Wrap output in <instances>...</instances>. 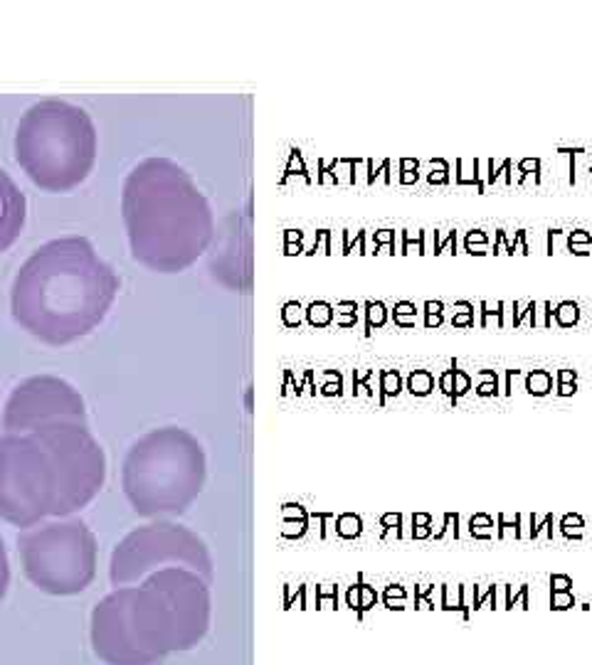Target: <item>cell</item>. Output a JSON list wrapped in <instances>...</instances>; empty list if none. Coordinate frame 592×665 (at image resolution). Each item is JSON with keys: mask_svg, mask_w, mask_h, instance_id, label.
I'll use <instances>...</instances> for the list:
<instances>
[{"mask_svg": "<svg viewBox=\"0 0 592 665\" xmlns=\"http://www.w3.org/2000/svg\"><path fill=\"white\" fill-rule=\"evenodd\" d=\"M119 276L87 237L40 244L17 269L10 288L15 323L48 345H69L106 318Z\"/></svg>", "mask_w": 592, "mask_h": 665, "instance_id": "6da1fadb", "label": "cell"}, {"mask_svg": "<svg viewBox=\"0 0 592 665\" xmlns=\"http://www.w3.org/2000/svg\"><path fill=\"white\" fill-rule=\"evenodd\" d=\"M129 247L138 264L178 274L208 251L215 232L212 210L183 166L171 158H143L121 190Z\"/></svg>", "mask_w": 592, "mask_h": 665, "instance_id": "7a4b0ae2", "label": "cell"}, {"mask_svg": "<svg viewBox=\"0 0 592 665\" xmlns=\"http://www.w3.org/2000/svg\"><path fill=\"white\" fill-rule=\"evenodd\" d=\"M205 606L203 582L183 567H166L143 587H124L96 604L92 643L109 665H158L171 650L188 648V629Z\"/></svg>", "mask_w": 592, "mask_h": 665, "instance_id": "3957f363", "label": "cell"}, {"mask_svg": "<svg viewBox=\"0 0 592 665\" xmlns=\"http://www.w3.org/2000/svg\"><path fill=\"white\" fill-rule=\"evenodd\" d=\"M15 161L40 190L69 193L94 170V121L82 106L69 101H37L17 124Z\"/></svg>", "mask_w": 592, "mask_h": 665, "instance_id": "277c9868", "label": "cell"}, {"mask_svg": "<svg viewBox=\"0 0 592 665\" xmlns=\"http://www.w3.org/2000/svg\"><path fill=\"white\" fill-rule=\"evenodd\" d=\"M205 456L198 439L178 426H163L131 444L121 468V485L141 518L180 515L198 498Z\"/></svg>", "mask_w": 592, "mask_h": 665, "instance_id": "5b68a950", "label": "cell"}, {"mask_svg": "<svg viewBox=\"0 0 592 665\" xmlns=\"http://www.w3.org/2000/svg\"><path fill=\"white\" fill-rule=\"evenodd\" d=\"M22 572L40 592L79 594L96 574V537L87 522L59 518L25 530L17 537Z\"/></svg>", "mask_w": 592, "mask_h": 665, "instance_id": "8992f818", "label": "cell"}, {"mask_svg": "<svg viewBox=\"0 0 592 665\" xmlns=\"http://www.w3.org/2000/svg\"><path fill=\"white\" fill-rule=\"evenodd\" d=\"M57 508L52 458L32 434L0 437V520L30 530Z\"/></svg>", "mask_w": 592, "mask_h": 665, "instance_id": "52a82bcc", "label": "cell"}, {"mask_svg": "<svg viewBox=\"0 0 592 665\" xmlns=\"http://www.w3.org/2000/svg\"><path fill=\"white\" fill-rule=\"evenodd\" d=\"M52 458L57 473L55 518H69L89 505L106 478L104 448L89 432L87 421H55L30 432Z\"/></svg>", "mask_w": 592, "mask_h": 665, "instance_id": "ba28073f", "label": "cell"}, {"mask_svg": "<svg viewBox=\"0 0 592 665\" xmlns=\"http://www.w3.org/2000/svg\"><path fill=\"white\" fill-rule=\"evenodd\" d=\"M163 564H188L193 569H210V557L198 535L183 525L158 520L129 532L111 555V584L116 589L136 579L166 569Z\"/></svg>", "mask_w": 592, "mask_h": 665, "instance_id": "9c48e42d", "label": "cell"}, {"mask_svg": "<svg viewBox=\"0 0 592 665\" xmlns=\"http://www.w3.org/2000/svg\"><path fill=\"white\" fill-rule=\"evenodd\" d=\"M55 421H87L82 395L67 379L35 374L13 387L3 411L6 434H30Z\"/></svg>", "mask_w": 592, "mask_h": 665, "instance_id": "30bf717a", "label": "cell"}, {"mask_svg": "<svg viewBox=\"0 0 592 665\" xmlns=\"http://www.w3.org/2000/svg\"><path fill=\"white\" fill-rule=\"evenodd\" d=\"M27 219V200L17 182L0 168V251L10 249Z\"/></svg>", "mask_w": 592, "mask_h": 665, "instance_id": "8fae6325", "label": "cell"}, {"mask_svg": "<svg viewBox=\"0 0 592 665\" xmlns=\"http://www.w3.org/2000/svg\"><path fill=\"white\" fill-rule=\"evenodd\" d=\"M553 390V374L548 370H533L526 377V392L533 397H545Z\"/></svg>", "mask_w": 592, "mask_h": 665, "instance_id": "7c38bea8", "label": "cell"}, {"mask_svg": "<svg viewBox=\"0 0 592 665\" xmlns=\"http://www.w3.org/2000/svg\"><path fill=\"white\" fill-rule=\"evenodd\" d=\"M407 390L412 397H427L435 390V377L430 370H412L407 377Z\"/></svg>", "mask_w": 592, "mask_h": 665, "instance_id": "4fadbf2b", "label": "cell"}, {"mask_svg": "<svg viewBox=\"0 0 592 665\" xmlns=\"http://www.w3.org/2000/svg\"><path fill=\"white\" fill-rule=\"evenodd\" d=\"M464 594H467V589L464 587H454V592H452V587H442V608L445 611H461V616H464V621H469V608L467 604H464Z\"/></svg>", "mask_w": 592, "mask_h": 665, "instance_id": "5bb4252c", "label": "cell"}, {"mask_svg": "<svg viewBox=\"0 0 592 665\" xmlns=\"http://www.w3.org/2000/svg\"><path fill=\"white\" fill-rule=\"evenodd\" d=\"M491 527H493V520L491 515L486 513H477L469 520V532H472V537H479V540H489V537H491Z\"/></svg>", "mask_w": 592, "mask_h": 665, "instance_id": "9a60e30c", "label": "cell"}, {"mask_svg": "<svg viewBox=\"0 0 592 665\" xmlns=\"http://www.w3.org/2000/svg\"><path fill=\"white\" fill-rule=\"evenodd\" d=\"M582 527H585V520H582V515L577 513H570L565 515V518L561 520V530L565 537H572V540H582Z\"/></svg>", "mask_w": 592, "mask_h": 665, "instance_id": "2e32d148", "label": "cell"}, {"mask_svg": "<svg viewBox=\"0 0 592 665\" xmlns=\"http://www.w3.org/2000/svg\"><path fill=\"white\" fill-rule=\"evenodd\" d=\"M553 316H556V321L561 323V326H572V323H577V318H580V311H577V303L563 301L561 306L553 311Z\"/></svg>", "mask_w": 592, "mask_h": 665, "instance_id": "e0dca14e", "label": "cell"}, {"mask_svg": "<svg viewBox=\"0 0 592 665\" xmlns=\"http://www.w3.org/2000/svg\"><path fill=\"white\" fill-rule=\"evenodd\" d=\"M8 584H10V562H8L6 542H3V537H0V601L6 599Z\"/></svg>", "mask_w": 592, "mask_h": 665, "instance_id": "ac0fdd59", "label": "cell"}, {"mask_svg": "<svg viewBox=\"0 0 592 665\" xmlns=\"http://www.w3.org/2000/svg\"><path fill=\"white\" fill-rule=\"evenodd\" d=\"M528 592H530L528 584H521L516 594H514V587H506V608H514L516 604H521V608H530Z\"/></svg>", "mask_w": 592, "mask_h": 665, "instance_id": "d6986e66", "label": "cell"}, {"mask_svg": "<svg viewBox=\"0 0 592 665\" xmlns=\"http://www.w3.org/2000/svg\"><path fill=\"white\" fill-rule=\"evenodd\" d=\"M452 372H454V395H452V402H456L459 397H464L472 390V377H469L467 372H461V370L456 367V363L452 365Z\"/></svg>", "mask_w": 592, "mask_h": 665, "instance_id": "ffe728a7", "label": "cell"}, {"mask_svg": "<svg viewBox=\"0 0 592 665\" xmlns=\"http://www.w3.org/2000/svg\"><path fill=\"white\" fill-rule=\"evenodd\" d=\"M482 377H486V382H482L477 390L479 397H496L498 395V374L496 372H489V370H482Z\"/></svg>", "mask_w": 592, "mask_h": 665, "instance_id": "44dd1931", "label": "cell"}, {"mask_svg": "<svg viewBox=\"0 0 592 665\" xmlns=\"http://www.w3.org/2000/svg\"><path fill=\"white\" fill-rule=\"evenodd\" d=\"M575 606V597L572 592H553L551 594V608L553 611H568Z\"/></svg>", "mask_w": 592, "mask_h": 665, "instance_id": "7402d4cb", "label": "cell"}, {"mask_svg": "<svg viewBox=\"0 0 592 665\" xmlns=\"http://www.w3.org/2000/svg\"><path fill=\"white\" fill-rule=\"evenodd\" d=\"M383 390H385V395H398V392H400V374H398V370H395V372H385L383 374Z\"/></svg>", "mask_w": 592, "mask_h": 665, "instance_id": "603a6c76", "label": "cell"}, {"mask_svg": "<svg viewBox=\"0 0 592 665\" xmlns=\"http://www.w3.org/2000/svg\"><path fill=\"white\" fill-rule=\"evenodd\" d=\"M551 589H553V592H570L572 579L568 577V574H553V577H551Z\"/></svg>", "mask_w": 592, "mask_h": 665, "instance_id": "cb8c5ba5", "label": "cell"}, {"mask_svg": "<svg viewBox=\"0 0 592 665\" xmlns=\"http://www.w3.org/2000/svg\"><path fill=\"white\" fill-rule=\"evenodd\" d=\"M519 170H521V175H524V177L528 175L530 170H533V173H535V180H540V161H538V158H533V161H530V158L521 161V163H519Z\"/></svg>", "mask_w": 592, "mask_h": 665, "instance_id": "d4e9b609", "label": "cell"}, {"mask_svg": "<svg viewBox=\"0 0 592 665\" xmlns=\"http://www.w3.org/2000/svg\"><path fill=\"white\" fill-rule=\"evenodd\" d=\"M486 601H491V608H493V604H496V587H489L486 594H479V597H474V611H477V608H482Z\"/></svg>", "mask_w": 592, "mask_h": 665, "instance_id": "484cf974", "label": "cell"}, {"mask_svg": "<svg viewBox=\"0 0 592 665\" xmlns=\"http://www.w3.org/2000/svg\"><path fill=\"white\" fill-rule=\"evenodd\" d=\"M440 390L445 392L447 397L454 395V372H452V370H447V372L442 374V379H440Z\"/></svg>", "mask_w": 592, "mask_h": 665, "instance_id": "4316f807", "label": "cell"}, {"mask_svg": "<svg viewBox=\"0 0 592 665\" xmlns=\"http://www.w3.org/2000/svg\"><path fill=\"white\" fill-rule=\"evenodd\" d=\"M474 244H479V247L484 249V244H486V234L479 232V229H477V232H469V234H467V251L472 249Z\"/></svg>", "mask_w": 592, "mask_h": 665, "instance_id": "83f0119b", "label": "cell"}, {"mask_svg": "<svg viewBox=\"0 0 592 665\" xmlns=\"http://www.w3.org/2000/svg\"><path fill=\"white\" fill-rule=\"evenodd\" d=\"M373 601H375V592H373L370 587H363V597H361V611H366V608L373 606Z\"/></svg>", "mask_w": 592, "mask_h": 665, "instance_id": "f1b7e54d", "label": "cell"}, {"mask_svg": "<svg viewBox=\"0 0 592 665\" xmlns=\"http://www.w3.org/2000/svg\"><path fill=\"white\" fill-rule=\"evenodd\" d=\"M442 301H427L425 303V313H427V318H442Z\"/></svg>", "mask_w": 592, "mask_h": 665, "instance_id": "f546056e", "label": "cell"}, {"mask_svg": "<svg viewBox=\"0 0 592 665\" xmlns=\"http://www.w3.org/2000/svg\"><path fill=\"white\" fill-rule=\"evenodd\" d=\"M456 520H459V515H456V513H447V515H445V527H442V530H440V532H437V535H435L437 540H442V537H445L447 527H449L452 522H456ZM456 535H459V532H456V525H454V537H456Z\"/></svg>", "mask_w": 592, "mask_h": 665, "instance_id": "4dcf8cb0", "label": "cell"}, {"mask_svg": "<svg viewBox=\"0 0 592 665\" xmlns=\"http://www.w3.org/2000/svg\"><path fill=\"white\" fill-rule=\"evenodd\" d=\"M577 392V382H558V395L561 397H570Z\"/></svg>", "mask_w": 592, "mask_h": 665, "instance_id": "1f68e13d", "label": "cell"}, {"mask_svg": "<svg viewBox=\"0 0 592 665\" xmlns=\"http://www.w3.org/2000/svg\"><path fill=\"white\" fill-rule=\"evenodd\" d=\"M572 242H577V244H592V234L582 232V229H577V232L570 234V244Z\"/></svg>", "mask_w": 592, "mask_h": 665, "instance_id": "d6a6232c", "label": "cell"}, {"mask_svg": "<svg viewBox=\"0 0 592 665\" xmlns=\"http://www.w3.org/2000/svg\"><path fill=\"white\" fill-rule=\"evenodd\" d=\"M412 525L414 527H432V518L427 513H417L412 518Z\"/></svg>", "mask_w": 592, "mask_h": 665, "instance_id": "836d02e7", "label": "cell"}, {"mask_svg": "<svg viewBox=\"0 0 592 665\" xmlns=\"http://www.w3.org/2000/svg\"><path fill=\"white\" fill-rule=\"evenodd\" d=\"M405 597H407V592H405L403 587H398V584L388 587V592H385V599H405Z\"/></svg>", "mask_w": 592, "mask_h": 665, "instance_id": "e575fe53", "label": "cell"}, {"mask_svg": "<svg viewBox=\"0 0 592 665\" xmlns=\"http://www.w3.org/2000/svg\"><path fill=\"white\" fill-rule=\"evenodd\" d=\"M575 379H577L575 370H561V372H558V382H575Z\"/></svg>", "mask_w": 592, "mask_h": 665, "instance_id": "d590c367", "label": "cell"}, {"mask_svg": "<svg viewBox=\"0 0 592 665\" xmlns=\"http://www.w3.org/2000/svg\"><path fill=\"white\" fill-rule=\"evenodd\" d=\"M385 606L393 608V611H403V608H405V599H385Z\"/></svg>", "mask_w": 592, "mask_h": 665, "instance_id": "8d00e7d4", "label": "cell"}, {"mask_svg": "<svg viewBox=\"0 0 592 665\" xmlns=\"http://www.w3.org/2000/svg\"><path fill=\"white\" fill-rule=\"evenodd\" d=\"M430 532H432V527H414V540H425V537H430Z\"/></svg>", "mask_w": 592, "mask_h": 665, "instance_id": "74e56055", "label": "cell"}, {"mask_svg": "<svg viewBox=\"0 0 592 665\" xmlns=\"http://www.w3.org/2000/svg\"><path fill=\"white\" fill-rule=\"evenodd\" d=\"M383 525H388V527H400V515H385V518H383Z\"/></svg>", "mask_w": 592, "mask_h": 665, "instance_id": "f35d334b", "label": "cell"}, {"mask_svg": "<svg viewBox=\"0 0 592 665\" xmlns=\"http://www.w3.org/2000/svg\"><path fill=\"white\" fill-rule=\"evenodd\" d=\"M395 313H412L414 316V313H417V306H414V303H400Z\"/></svg>", "mask_w": 592, "mask_h": 665, "instance_id": "ab89813d", "label": "cell"}]
</instances>
